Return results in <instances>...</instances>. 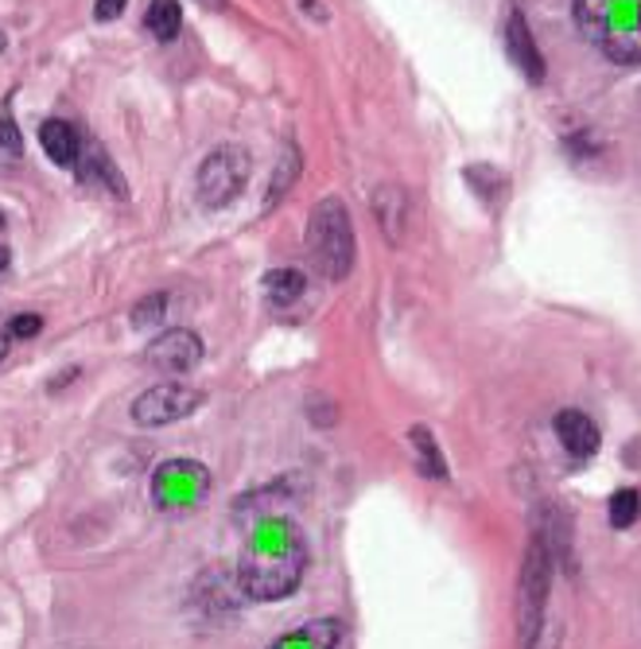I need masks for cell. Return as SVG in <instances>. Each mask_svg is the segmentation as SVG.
Segmentation results:
<instances>
[{"label":"cell","mask_w":641,"mask_h":649,"mask_svg":"<svg viewBox=\"0 0 641 649\" xmlns=\"http://www.w3.org/2000/svg\"><path fill=\"white\" fill-rule=\"evenodd\" d=\"M307 572V540L304 529L292 518L269 513L249 529L238 560V587L257 603L289 599Z\"/></svg>","instance_id":"obj_1"},{"label":"cell","mask_w":641,"mask_h":649,"mask_svg":"<svg viewBox=\"0 0 641 649\" xmlns=\"http://www.w3.org/2000/svg\"><path fill=\"white\" fill-rule=\"evenodd\" d=\"M576 20L611 63L641 66V0H576Z\"/></svg>","instance_id":"obj_2"},{"label":"cell","mask_w":641,"mask_h":649,"mask_svg":"<svg viewBox=\"0 0 641 649\" xmlns=\"http://www.w3.org/2000/svg\"><path fill=\"white\" fill-rule=\"evenodd\" d=\"M307 253L319 277L343 280L354 265V222L343 199H323L307 222Z\"/></svg>","instance_id":"obj_3"},{"label":"cell","mask_w":641,"mask_h":649,"mask_svg":"<svg viewBox=\"0 0 641 649\" xmlns=\"http://www.w3.org/2000/svg\"><path fill=\"white\" fill-rule=\"evenodd\" d=\"M552 548L544 533H533L525 564H521V584H517V638L521 649H537L540 631H544V607H549V587H552Z\"/></svg>","instance_id":"obj_4"},{"label":"cell","mask_w":641,"mask_h":649,"mask_svg":"<svg viewBox=\"0 0 641 649\" xmlns=\"http://www.w3.org/2000/svg\"><path fill=\"white\" fill-rule=\"evenodd\" d=\"M245 183H249V152L238 149V144H222V149H214L210 156L198 164L195 191L206 211L230 206L233 199L245 191Z\"/></svg>","instance_id":"obj_5"},{"label":"cell","mask_w":641,"mask_h":649,"mask_svg":"<svg viewBox=\"0 0 641 649\" xmlns=\"http://www.w3.org/2000/svg\"><path fill=\"white\" fill-rule=\"evenodd\" d=\"M210 491V471L195 459H168L152 474V506L164 513L195 510Z\"/></svg>","instance_id":"obj_6"},{"label":"cell","mask_w":641,"mask_h":649,"mask_svg":"<svg viewBox=\"0 0 641 649\" xmlns=\"http://www.w3.org/2000/svg\"><path fill=\"white\" fill-rule=\"evenodd\" d=\"M198 405H203L198 390H191L183 381H159V385H152V390H144L132 400V420L144 428L176 424V420L191 417Z\"/></svg>","instance_id":"obj_7"},{"label":"cell","mask_w":641,"mask_h":649,"mask_svg":"<svg viewBox=\"0 0 641 649\" xmlns=\"http://www.w3.org/2000/svg\"><path fill=\"white\" fill-rule=\"evenodd\" d=\"M144 362L152 366L156 373H191L198 362H203V339L195 331H187V327H176V331H164L156 334L144 351Z\"/></svg>","instance_id":"obj_8"},{"label":"cell","mask_w":641,"mask_h":649,"mask_svg":"<svg viewBox=\"0 0 641 649\" xmlns=\"http://www.w3.org/2000/svg\"><path fill=\"white\" fill-rule=\"evenodd\" d=\"M502 39H505V51H510L513 66H517V71L529 78V82H540V78H544V59H540L537 39L529 36V24H525V16H521L517 9L505 16Z\"/></svg>","instance_id":"obj_9"},{"label":"cell","mask_w":641,"mask_h":649,"mask_svg":"<svg viewBox=\"0 0 641 649\" xmlns=\"http://www.w3.org/2000/svg\"><path fill=\"white\" fill-rule=\"evenodd\" d=\"M552 428H556L560 447H564L572 459H591V455L599 451V428H595V420L587 417V412H579V408H564V412H556Z\"/></svg>","instance_id":"obj_10"},{"label":"cell","mask_w":641,"mask_h":649,"mask_svg":"<svg viewBox=\"0 0 641 649\" xmlns=\"http://www.w3.org/2000/svg\"><path fill=\"white\" fill-rule=\"evenodd\" d=\"M343 641V622L338 619H311L296 631L280 634L269 649H338Z\"/></svg>","instance_id":"obj_11"},{"label":"cell","mask_w":641,"mask_h":649,"mask_svg":"<svg viewBox=\"0 0 641 649\" xmlns=\"http://www.w3.org/2000/svg\"><path fill=\"white\" fill-rule=\"evenodd\" d=\"M373 214H377V222H382L385 238L393 245L405 242V230H409V199L400 191L397 183H385L377 187V195H373Z\"/></svg>","instance_id":"obj_12"},{"label":"cell","mask_w":641,"mask_h":649,"mask_svg":"<svg viewBox=\"0 0 641 649\" xmlns=\"http://www.w3.org/2000/svg\"><path fill=\"white\" fill-rule=\"evenodd\" d=\"M39 144H43V152L51 156V164L78 167V156H82V137L75 132V125L51 117V122L39 125Z\"/></svg>","instance_id":"obj_13"},{"label":"cell","mask_w":641,"mask_h":649,"mask_svg":"<svg viewBox=\"0 0 641 649\" xmlns=\"http://www.w3.org/2000/svg\"><path fill=\"white\" fill-rule=\"evenodd\" d=\"M179 24H183L179 0H152L149 12H144V28H149L159 43H171V39L179 36Z\"/></svg>","instance_id":"obj_14"},{"label":"cell","mask_w":641,"mask_h":649,"mask_svg":"<svg viewBox=\"0 0 641 649\" xmlns=\"http://www.w3.org/2000/svg\"><path fill=\"white\" fill-rule=\"evenodd\" d=\"M78 171H82L90 183H105L113 195H125V179L117 176V167L110 164V156H105L102 149H82V156H78Z\"/></svg>","instance_id":"obj_15"},{"label":"cell","mask_w":641,"mask_h":649,"mask_svg":"<svg viewBox=\"0 0 641 649\" xmlns=\"http://www.w3.org/2000/svg\"><path fill=\"white\" fill-rule=\"evenodd\" d=\"M304 288H307V277L299 269H277L265 277V296H269V304H277V307L296 304V300L304 296Z\"/></svg>","instance_id":"obj_16"},{"label":"cell","mask_w":641,"mask_h":649,"mask_svg":"<svg viewBox=\"0 0 641 649\" xmlns=\"http://www.w3.org/2000/svg\"><path fill=\"white\" fill-rule=\"evenodd\" d=\"M409 444H412V451H416V471L424 474V479H444L447 467H444V455H439V447H436V436H427V428H412Z\"/></svg>","instance_id":"obj_17"},{"label":"cell","mask_w":641,"mask_h":649,"mask_svg":"<svg viewBox=\"0 0 641 649\" xmlns=\"http://www.w3.org/2000/svg\"><path fill=\"white\" fill-rule=\"evenodd\" d=\"M296 176H299V152H296V149H284V156H280V164L272 167L269 191H265V211H272V206H277L280 199L289 195L292 183H296Z\"/></svg>","instance_id":"obj_18"},{"label":"cell","mask_w":641,"mask_h":649,"mask_svg":"<svg viewBox=\"0 0 641 649\" xmlns=\"http://www.w3.org/2000/svg\"><path fill=\"white\" fill-rule=\"evenodd\" d=\"M164 316H168V296H164V292H152V296H144L132 307V327H137V331H149V327H156Z\"/></svg>","instance_id":"obj_19"},{"label":"cell","mask_w":641,"mask_h":649,"mask_svg":"<svg viewBox=\"0 0 641 649\" xmlns=\"http://www.w3.org/2000/svg\"><path fill=\"white\" fill-rule=\"evenodd\" d=\"M641 513V494L638 491H618L611 498V525L614 529H630Z\"/></svg>","instance_id":"obj_20"},{"label":"cell","mask_w":641,"mask_h":649,"mask_svg":"<svg viewBox=\"0 0 641 649\" xmlns=\"http://www.w3.org/2000/svg\"><path fill=\"white\" fill-rule=\"evenodd\" d=\"M24 156V137H20L16 122L12 117H0V160L4 164H16Z\"/></svg>","instance_id":"obj_21"},{"label":"cell","mask_w":641,"mask_h":649,"mask_svg":"<svg viewBox=\"0 0 641 649\" xmlns=\"http://www.w3.org/2000/svg\"><path fill=\"white\" fill-rule=\"evenodd\" d=\"M43 331V319L39 316H16L9 323V334L12 339H36V334Z\"/></svg>","instance_id":"obj_22"},{"label":"cell","mask_w":641,"mask_h":649,"mask_svg":"<svg viewBox=\"0 0 641 649\" xmlns=\"http://www.w3.org/2000/svg\"><path fill=\"white\" fill-rule=\"evenodd\" d=\"M125 4H129V0H98V4H93V20H102V24H110V20L121 16Z\"/></svg>","instance_id":"obj_23"},{"label":"cell","mask_w":641,"mask_h":649,"mask_svg":"<svg viewBox=\"0 0 641 649\" xmlns=\"http://www.w3.org/2000/svg\"><path fill=\"white\" fill-rule=\"evenodd\" d=\"M9 346H12V334H9V331H0V362L9 358Z\"/></svg>","instance_id":"obj_24"},{"label":"cell","mask_w":641,"mask_h":649,"mask_svg":"<svg viewBox=\"0 0 641 649\" xmlns=\"http://www.w3.org/2000/svg\"><path fill=\"white\" fill-rule=\"evenodd\" d=\"M198 4H203V9H222L226 0H198Z\"/></svg>","instance_id":"obj_25"},{"label":"cell","mask_w":641,"mask_h":649,"mask_svg":"<svg viewBox=\"0 0 641 649\" xmlns=\"http://www.w3.org/2000/svg\"><path fill=\"white\" fill-rule=\"evenodd\" d=\"M4 265H9V250H4V245H0V269H4Z\"/></svg>","instance_id":"obj_26"},{"label":"cell","mask_w":641,"mask_h":649,"mask_svg":"<svg viewBox=\"0 0 641 649\" xmlns=\"http://www.w3.org/2000/svg\"><path fill=\"white\" fill-rule=\"evenodd\" d=\"M4 47H9V36H4V31H0V51H4Z\"/></svg>","instance_id":"obj_27"},{"label":"cell","mask_w":641,"mask_h":649,"mask_svg":"<svg viewBox=\"0 0 641 649\" xmlns=\"http://www.w3.org/2000/svg\"><path fill=\"white\" fill-rule=\"evenodd\" d=\"M0 230H4V218H0Z\"/></svg>","instance_id":"obj_28"}]
</instances>
